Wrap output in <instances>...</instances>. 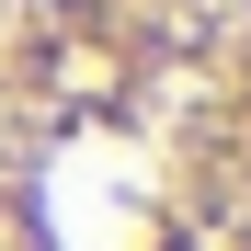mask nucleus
<instances>
[{"label":"nucleus","mask_w":251,"mask_h":251,"mask_svg":"<svg viewBox=\"0 0 251 251\" xmlns=\"http://www.w3.org/2000/svg\"><path fill=\"white\" fill-rule=\"evenodd\" d=\"M0 251H251V0H0Z\"/></svg>","instance_id":"1"}]
</instances>
